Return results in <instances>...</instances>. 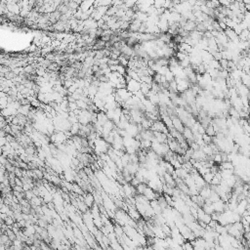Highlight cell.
<instances>
[{
	"instance_id": "obj_24",
	"label": "cell",
	"mask_w": 250,
	"mask_h": 250,
	"mask_svg": "<svg viewBox=\"0 0 250 250\" xmlns=\"http://www.w3.org/2000/svg\"><path fill=\"white\" fill-rule=\"evenodd\" d=\"M36 45H32L31 46V47L30 48V51H34V50H36Z\"/></svg>"
},
{
	"instance_id": "obj_18",
	"label": "cell",
	"mask_w": 250,
	"mask_h": 250,
	"mask_svg": "<svg viewBox=\"0 0 250 250\" xmlns=\"http://www.w3.org/2000/svg\"><path fill=\"white\" fill-rule=\"evenodd\" d=\"M34 196H36L35 194H34V193L33 191H25V198H27L28 200H31L33 198Z\"/></svg>"
},
{
	"instance_id": "obj_19",
	"label": "cell",
	"mask_w": 250,
	"mask_h": 250,
	"mask_svg": "<svg viewBox=\"0 0 250 250\" xmlns=\"http://www.w3.org/2000/svg\"><path fill=\"white\" fill-rule=\"evenodd\" d=\"M4 221H5V224H6V225H7L8 227H10V226L14 225V220H13V217H11V216H7V218H6V219H5Z\"/></svg>"
},
{
	"instance_id": "obj_2",
	"label": "cell",
	"mask_w": 250,
	"mask_h": 250,
	"mask_svg": "<svg viewBox=\"0 0 250 250\" xmlns=\"http://www.w3.org/2000/svg\"><path fill=\"white\" fill-rule=\"evenodd\" d=\"M77 117H78V122H79V124L87 125L93 119V112H89V110H86V109L81 110Z\"/></svg>"
},
{
	"instance_id": "obj_7",
	"label": "cell",
	"mask_w": 250,
	"mask_h": 250,
	"mask_svg": "<svg viewBox=\"0 0 250 250\" xmlns=\"http://www.w3.org/2000/svg\"><path fill=\"white\" fill-rule=\"evenodd\" d=\"M157 27L159 28V30H160L161 33H166L168 30H169V23H168V21H166V20H162V19H159V22L157 24Z\"/></svg>"
},
{
	"instance_id": "obj_9",
	"label": "cell",
	"mask_w": 250,
	"mask_h": 250,
	"mask_svg": "<svg viewBox=\"0 0 250 250\" xmlns=\"http://www.w3.org/2000/svg\"><path fill=\"white\" fill-rule=\"evenodd\" d=\"M107 121H109V118H107L106 112H99L97 114V122L101 125V126H104V125L106 124Z\"/></svg>"
},
{
	"instance_id": "obj_22",
	"label": "cell",
	"mask_w": 250,
	"mask_h": 250,
	"mask_svg": "<svg viewBox=\"0 0 250 250\" xmlns=\"http://www.w3.org/2000/svg\"><path fill=\"white\" fill-rule=\"evenodd\" d=\"M72 191H73L75 194H82V191H81V189L79 188V186H77V185H72Z\"/></svg>"
},
{
	"instance_id": "obj_4",
	"label": "cell",
	"mask_w": 250,
	"mask_h": 250,
	"mask_svg": "<svg viewBox=\"0 0 250 250\" xmlns=\"http://www.w3.org/2000/svg\"><path fill=\"white\" fill-rule=\"evenodd\" d=\"M150 129H152L153 132H160V133H164V134H167V135L169 134V129L166 127L164 122L161 120H157V121L153 122Z\"/></svg>"
},
{
	"instance_id": "obj_8",
	"label": "cell",
	"mask_w": 250,
	"mask_h": 250,
	"mask_svg": "<svg viewBox=\"0 0 250 250\" xmlns=\"http://www.w3.org/2000/svg\"><path fill=\"white\" fill-rule=\"evenodd\" d=\"M93 7H94V2L93 1H83L80 3L78 9L81 10L82 12H87L90 9H92Z\"/></svg>"
},
{
	"instance_id": "obj_15",
	"label": "cell",
	"mask_w": 250,
	"mask_h": 250,
	"mask_svg": "<svg viewBox=\"0 0 250 250\" xmlns=\"http://www.w3.org/2000/svg\"><path fill=\"white\" fill-rule=\"evenodd\" d=\"M140 143H141V148H140V149L148 150V149H150V148H152V141H149V140H141Z\"/></svg>"
},
{
	"instance_id": "obj_12",
	"label": "cell",
	"mask_w": 250,
	"mask_h": 250,
	"mask_svg": "<svg viewBox=\"0 0 250 250\" xmlns=\"http://www.w3.org/2000/svg\"><path fill=\"white\" fill-rule=\"evenodd\" d=\"M205 134H207L208 136H210V137H215L216 136V131H215L213 125H212V123L208 124V126L205 128Z\"/></svg>"
},
{
	"instance_id": "obj_21",
	"label": "cell",
	"mask_w": 250,
	"mask_h": 250,
	"mask_svg": "<svg viewBox=\"0 0 250 250\" xmlns=\"http://www.w3.org/2000/svg\"><path fill=\"white\" fill-rule=\"evenodd\" d=\"M117 71L119 74L123 75V76H124V74L126 73V71H125V68H124V66H120V65H118V66H117V71Z\"/></svg>"
},
{
	"instance_id": "obj_13",
	"label": "cell",
	"mask_w": 250,
	"mask_h": 250,
	"mask_svg": "<svg viewBox=\"0 0 250 250\" xmlns=\"http://www.w3.org/2000/svg\"><path fill=\"white\" fill-rule=\"evenodd\" d=\"M84 203L88 206V207H91L93 206V203H94V196L92 194H87V196H84Z\"/></svg>"
},
{
	"instance_id": "obj_1",
	"label": "cell",
	"mask_w": 250,
	"mask_h": 250,
	"mask_svg": "<svg viewBox=\"0 0 250 250\" xmlns=\"http://www.w3.org/2000/svg\"><path fill=\"white\" fill-rule=\"evenodd\" d=\"M107 148H109V145H107V142L105 140V139L102 138H97L94 141V150L95 152L98 153V155H104L105 153L107 152Z\"/></svg>"
},
{
	"instance_id": "obj_6",
	"label": "cell",
	"mask_w": 250,
	"mask_h": 250,
	"mask_svg": "<svg viewBox=\"0 0 250 250\" xmlns=\"http://www.w3.org/2000/svg\"><path fill=\"white\" fill-rule=\"evenodd\" d=\"M66 139H68V136H66L65 132H58L56 134L52 135V141L57 143L58 145L63 144Z\"/></svg>"
},
{
	"instance_id": "obj_23",
	"label": "cell",
	"mask_w": 250,
	"mask_h": 250,
	"mask_svg": "<svg viewBox=\"0 0 250 250\" xmlns=\"http://www.w3.org/2000/svg\"><path fill=\"white\" fill-rule=\"evenodd\" d=\"M32 71H33V68L31 66H27L24 69V72H31Z\"/></svg>"
},
{
	"instance_id": "obj_17",
	"label": "cell",
	"mask_w": 250,
	"mask_h": 250,
	"mask_svg": "<svg viewBox=\"0 0 250 250\" xmlns=\"http://www.w3.org/2000/svg\"><path fill=\"white\" fill-rule=\"evenodd\" d=\"M76 104H77L78 109H80L85 110V109H87V107H88V105H87L86 102H84V101H82V100L76 101Z\"/></svg>"
},
{
	"instance_id": "obj_16",
	"label": "cell",
	"mask_w": 250,
	"mask_h": 250,
	"mask_svg": "<svg viewBox=\"0 0 250 250\" xmlns=\"http://www.w3.org/2000/svg\"><path fill=\"white\" fill-rule=\"evenodd\" d=\"M165 78H166V81H167V82L170 83V82H172V81L175 80V75H174L173 72L169 69V71H167V73L165 74Z\"/></svg>"
},
{
	"instance_id": "obj_3",
	"label": "cell",
	"mask_w": 250,
	"mask_h": 250,
	"mask_svg": "<svg viewBox=\"0 0 250 250\" xmlns=\"http://www.w3.org/2000/svg\"><path fill=\"white\" fill-rule=\"evenodd\" d=\"M126 89L128 90L131 94L135 95L136 93H138L141 90V82L140 81L134 80V79H130L129 81H127Z\"/></svg>"
},
{
	"instance_id": "obj_14",
	"label": "cell",
	"mask_w": 250,
	"mask_h": 250,
	"mask_svg": "<svg viewBox=\"0 0 250 250\" xmlns=\"http://www.w3.org/2000/svg\"><path fill=\"white\" fill-rule=\"evenodd\" d=\"M214 176H215V174L210 171V172L206 173L205 175H203L202 177H203V179H204V181L206 182V184L210 185L211 182H212V180H213V178H214Z\"/></svg>"
},
{
	"instance_id": "obj_20",
	"label": "cell",
	"mask_w": 250,
	"mask_h": 250,
	"mask_svg": "<svg viewBox=\"0 0 250 250\" xmlns=\"http://www.w3.org/2000/svg\"><path fill=\"white\" fill-rule=\"evenodd\" d=\"M124 5L128 8V9H132L133 7L136 6V2L135 1H125Z\"/></svg>"
},
{
	"instance_id": "obj_10",
	"label": "cell",
	"mask_w": 250,
	"mask_h": 250,
	"mask_svg": "<svg viewBox=\"0 0 250 250\" xmlns=\"http://www.w3.org/2000/svg\"><path fill=\"white\" fill-rule=\"evenodd\" d=\"M148 18H149V16H148V14H147V13L141 12V11H136V14H135V19L139 20V21L142 22V23H143V24H144V23H147Z\"/></svg>"
},
{
	"instance_id": "obj_5",
	"label": "cell",
	"mask_w": 250,
	"mask_h": 250,
	"mask_svg": "<svg viewBox=\"0 0 250 250\" xmlns=\"http://www.w3.org/2000/svg\"><path fill=\"white\" fill-rule=\"evenodd\" d=\"M171 118H172L174 129L177 130V131L180 132V133H183L185 127H184V123L182 122L181 119H180L178 116H171Z\"/></svg>"
},
{
	"instance_id": "obj_11",
	"label": "cell",
	"mask_w": 250,
	"mask_h": 250,
	"mask_svg": "<svg viewBox=\"0 0 250 250\" xmlns=\"http://www.w3.org/2000/svg\"><path fill=\"white\" fill-rule=\"evenodd\" d=\"M30 105H22V107H20L19 109V113L21 115H24V116H25V115H28V114H30Z\"/></svg>"
}]
</instances>
